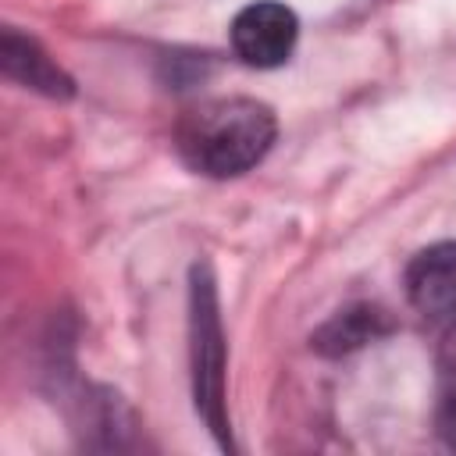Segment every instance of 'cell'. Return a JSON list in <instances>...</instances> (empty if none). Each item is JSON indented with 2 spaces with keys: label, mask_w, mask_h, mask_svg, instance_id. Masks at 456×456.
Here are the masks:
<instances>
[{
  "label": "cell",
  "mask_w": 456,
  "mask_h": 456,
  "mask_svg": "<svg viewBox=\"0 0 456 456\" xmlns=\"http://www.w3.org/2000/svg\"><path fill=\"white\" fill-rule=\"evenodd\" d=\"M278 135L274 110L249 96H221L192 107L175 132L182 160L207 178H235L256 167Z\"/></svg>",
  "instance_id": "obj_1"
},
{
  "label": "cell",
  "mask_w": 456,
  "mask_h": 456,
  "mask_svg": "<svg viewBox=\"0 0 456 456\" xmlns=\"http://www.w3.org/2000/svg\"><path fill=\"white\" fill-rule=\"evenodd\" d=\"M189 360H192V399L196 413L210 428L221 449H232V428L224 410V331L217 285L207 264L189 271Z\"/></svg>",
  "instance_id": "obj_2"
},
{
  "label": "cell",
  "mask_w": 456,
  "mask_h": 456,
  "mask_svg": "<svg viewBox=\"0 0 456 456\" xmlns=\"http://www.w3.org/2000/svg\"><path fill=\"white\" fill-rule=\"evenodd\" d=\"M299 18L278 0H256L232 21V50L249 68H278L292 57Z\"/></svg>",
  "instance_id": "obj_3"
},
{
  "label": "cell",
  "mask_w": 456,
  "mask_h": 456,
  "mask_svg": "<svg viewBox=\"0 0 456 456\" xmlns=\"http://www.w3.org/2000/svg\"><path fill=\"white\" fill-rule=\"evenodd\" d=\"M0 68L7 78L21 82L25 89H36L50 100H68L75 96V78L25 32L4 28L0 36Z\"/></svg>",
  "instance_id": "obj_4"
},
{
  "label": "cell",
  "mask_w": 456,
  "mask_h": 456,
  "mask_svg": "<svg viewBox=\"0 0 456 456\" xmlns=\"http://www.w3.org/2000/svg\"><path fill=\"white\" fill-rule=\"evenodd\" d=\"M406 296L428 317L456 314V242L428 246L410 260Z\"/></svg>",
  "instance_id": "obj_5"
},
{
  "label": "cell",
  "mask_w": 456,
  "mask_h": 456,
  "mask_svg": "<svg viewBox=\"0 0 456 456\" xmlns=\"http://www.w3.org/2000/svg\"><path fill=\"white\" fill-rule=\"evenodd\" d=\"M388 328H392V321H388V314H385L381 306L360 303V306L338 310L328 324H321V328L314 331L310 346H314L317 353H324V356H346V353H353V349H360V346L381 338Z\"/></svg>",
  "instance_id": "obj_6"
},
{
  "label": "cell",
  "mask_w": 456,
  "mask_h": 456,
  "mask_svg": "<svg viewBox=\"0 0 456 456\" xmlns=\"http://www.w3.org/2000/svg\"><path fill=\"white\" fill-rule=\"evenodd\" d=\"M438 431H442V438H445V442L456 449V353H452V363H445V370H442Z\"/></svg>",
  "instance_id": "obj_7"
}]
</instances>
